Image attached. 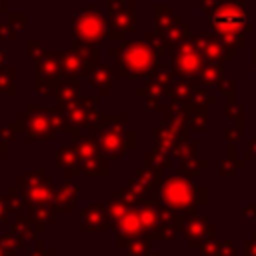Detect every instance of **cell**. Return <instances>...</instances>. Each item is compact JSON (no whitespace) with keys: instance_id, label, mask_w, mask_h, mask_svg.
I'll use <instances>...</instances> for the list:
<instances>
[{"instance_id":"obj_1","label":"cell","mask_w":256,"mask_h":256,"mask_svg":"<svg viewBox=\"0 0 256 256\" xmlns=\"http://www.w3.org/2000/svg\"><path fill=\"white\" fill-rule=\"evenodd\" d=\"M112 228L118 232V238H144L146 228L142 224V216L134 208H126L122 216L112 222Z\"/></svg>"},{"instance_id":"obj_2","label":"cell","mask_w":256,"mask_h":256,"mask_svg":"<svg viewBox=\"0 0 256 256\" xmlns=\"http://www.w3.org/2000/svg\"><path fill=\"white\" fill-rule=\"evenodd\" d=\"M110 214L104 206H88L82 214V232H106L110 228Z\"/></svg>"},{"instance_id":"obj_3","label":"cell","mask_w":256,"mask_h":256,"mask_svg":"<svg viewBox=\"0 0 256 256\" xmlns=\"http://www.w3.org/2000/svg\"><path fill=\"white\" fill-rule=\"evenodd\" d=\"M42 222H38V220H34V218H26V216H22V218H18V222H14L12 226H10V232L22 242V244H26L28 240H32L38 232H42Z\"/></svg>"},{"instance_id":"obj_4","label":"cell","mask_w":256,"mask_h":256,"mask_svg":"<svg viewBox=\"0 0 256 256\" xmlns=\"http://www.w3.org/2000/svg\"><path fill=\"white\" fill-rule=\"evenodd\" d=\"M116 248L126 252L128 256H146L148 254V240H144V238H118Z\"/></svg>"},{"instance_id":"obj_5","label":"cell","mask_w":256,"mask_h":256,"mask_svg":"<svg viewBox=\"0 0 256 256\" xmlns=\"http://www.w3.org/2000/svg\"><path fill=\"white\" fill-rule=\"evenodd\" d=\"M22 242L10 234V236H0V256H18V252L22 250Z\"/></svg>"},{"instance_id":"obj_6","label":"cell","mask_w":256,"mask_h":256,"mask_svg":"<svg viewBox=\"0 0 256 256\" xmlns=\"http://www.w3.org/2000/svg\"><path fill=\"white\" fill-rule=\"evenodd\" d=\"M52 254H54V252H52V250H48L44 242H36V244H34V248L26 252V256H52Z\"/></svg>"},{"instance_id":"obj_7","label":"cell","mask_w":256,"mask_h":256,"mask_svg":"<svg viewBox=\"0 0 256 256\" xmlns=\"http://www.w3.org/2000/svg\"><path fill=\"white\" fill-rule=\"evenodd\" d=\"M2 200V198H0ZM0 222H6V208H4V204L0 202Z\"/></svg>"},{"instance_id":"obj_8","label":"cell","mask_w":256,"mask_h":256,"mask_svg":"<svg viewBox=\"0 0 256 256\" xmlns=\"http://www.w3.org/2000/svg\"><path fill=\"white\" fill-rule=\"evenodd\" d=\"M146 256H156V254H146Z\"/></svg>"},{"instance_id":"obj_9","label":"cell","mask_w":256,"mask_h":256,"mask_svg":"<svg viewBox=\"0 0 256 256\" xmlns=\"http://www.w3.org/2000/svg\"><path fill=\"white\" fill-rule=\"evenodd\" d=\"M52 256H54V254H52Z\"/></svg>"}]
</instances>
